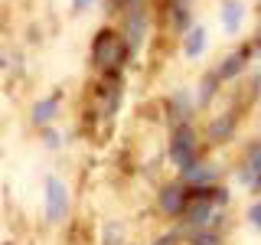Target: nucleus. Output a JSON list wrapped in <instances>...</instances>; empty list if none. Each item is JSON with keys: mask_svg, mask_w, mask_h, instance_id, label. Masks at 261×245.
Segmentation results:
<instances>
[{"mask_svg": "<svg viewBox=\"0 0 261 245\" xmlns=\"http://www.w3.org/2000/svg\"><path fill=\"white\" fill-rule=\"evenodd\" d=\"M101 245H124V226H121V223H105Z\"/></svg>", "mask_w": 261, "mask_h": 245, "instance_id": "17", "label": "nucleus"}, {"mask_svg": "<svg viewBox=\"0 0 261 245\" xmlns=\"http://www.w3.org/2000/svg\"><path fill=\"white\" fill-rule=\"evenodd\" d=\"M255 105H258V111H261V95H258V102H255Z\"/></svg>", "mask_w": 261, "mask_h": 245, "instance_id": "24", "label": "nucleus"}, {"mask_svg": "<svg viewBox=\"0 0 261 245\" xmlns=\"http://www.w3.org/2000/svg\"><path fill=\"white\" fill-rule=\"evenodd\" d=\"M245 16H248V7L242 0H222L219 4V23H222L225 36H239L245 27Z\"/></svg>", "mask_w": 261, "mask_h": 245, "instance_id": "12", "label": "nucleus"}, {"mask_svg": "<svg viewBox=\"0 0 261 245\" xmlns=\"http://www.w3.org/2000/svg\"><path fill=\"white\" fill-rule=\"evenodd\" d=\"M59 98L62 95H46V98H39V102H33V108H30L33 128H49L53 125L56 114H59Z\"/></svg>", "mask_w": 261, "mask_h": 245, "instance_id": "13", "label": "nucleus"}, {"mask_svg": "<svg viewBox=\"0 0 261 245\" xmlns=\"http://www.w3.org/2000/svg\"><path fill=\"white\" fill-rule=\"evenodd\" d=\"M147 30H150V13H147V7H130L124 10V39H127V49L130 56H137L147 43Z\"/></svg>", "mask_w": 261, "mask_h": 245, "instance_id": "8", "label": "nucleus"}, {"mask_svg": "<svg viewBox=\"0 0 261 245\" xmlns=\"http://www.w3.org/2000/svg\"><path fill=\"white\" fill-rule=\"evenodd\" d=\"M219 92H222V79L216 76V69H209L206 76L199 79V88H196V105H199V108H209V105L219 98Z\"/></svg>", "mask_w": 261, "mask_h": 245, "instance_id": "14", "label": "nucleus"}, {"mask_svg": "<svg viewBox=\"0 0 261 245\" xmlns=\"http://www.w3.org/2000/svg\"><path fill=\"white\" fill-rule=\"evenodd\" d=\"M4 69H7V53L0 49V72H4Z\"/></svg>", "mask_w": 261, "mask_h": 245, "instance_id": "23", "label": "nucleus"}, {"mask_svg": "<svg viewBox=\"0 0 261 245\" xmlns=\"http://www.w3.org/2000/svg\"><path fill=\"white\" fill-rule=\"evenodd\" d=\"M153 245H160V242H153Z\"/></svg>", "mask_w": 261, "mask_h": 245, "instance_id": "25", "label": "nucleus"}, {"mask_svg": "<svg viewBox=\"0 0 261 245\" xmlns=\"http://www.w3.org/2000/svg\"><path fill=\"white\" fill-rule=\"evenodd\" d=\"M251 49H255V62H261V30L251 36Z\"/></svg>", "mask_w": 261, "mask_h": 245, "instance_id": "22", "label": "nucleus"}, {"mask_svg": "<svg viewBox=\"0 0 261 245\" xmlns=\"http://www.w3.org/2000/svg\"><path fill=\"white\" fill-rule=\"evenodd\" d=\"M163 13H167L170 30H173L179 39L196 27V20H193V0H167V10H163Z\"/></svg>", "mask_w": 261, "mask_h": 245, "instance_id": "11", "label": "nucleus"}, {"mask_svg": "<svg viewBox=\"0 0 261 245\" xmlns=\"http://www.w3.org/2000/svg\"><path fill=\"white\" fill-rule=\"evenodd\" d=\"M186 245H225V235L222 229H186Z\"/></svg>", "mask_w": 261, "mask_h": 245, "instance_id": "16", "label": "nucleus"}, {"mask_svg": "<svg viewBox=\"0 0 261 245\" xmlns=\"http://www.w3.org/2000/svg\"><path fill=\"white\" fill-rule=\"evenodd\" d=\"M43 141H46V147H62V137L56 134V131H46V134H43Z\"/></svg>", "mask_w": 261, "mask_h": 245, "instance_id": "21", "label": "nucleus"}, {"mask_svg": "<svg viewBox=\"0 0 261 245\" xmlns=\"http://www.w3.org/2000/svg\"><path fill=\"white\" fill-rule=\"evenodd\" d=\"M179 180H183L190 190H196V186H216L219 180H222V167H219L216 160H206V157H202L199 163H193L190 170H183Z\"/></svg>", "mask_w": 261, "mask_h": 245, "instance_id": "10", "label": "nucleus"}, {"mask_svg": "<svg viewBox=\"0 0 261 245\" xmlns=\"http://www.w3.org/2000/svg\"><path fill=\"white\" fill-rule=\"evenodd\" d=\"M258 4H261V0H258Z\"/></svg>", "mask_w": 261, "mask_h": 245, "instance_id": "26", "label": "nucleus"}, {"mask_svg": "<svg viewBox=\"0 0 261 245\" xmlns=\"http://www.w3.org/2000/svg\"><path fill=\"white\" fill-rule=\"evenodd\" d=\"M144 4V0H111V7H114V10H130V7H141Z\"/></svg>", "mask_w": 261, "mask_h": 245, "instance_id": "19", "label": "nucleus"}, {"mask_svg": "<svg viewBox=\"0 0 261 245\" xmlns=\"http://www.w3.org/2000/svg\"><path fill=\"white\" fill-rule=\"evenodd\" d=\"M167 157H170V163L176 167V174H183V170H190L193 163L202 160V137H199V131L193 128V121H190V125L170 128Z\"/></svg>", "mask_w": 261, "mask_h": 245, "instance_id": "2", "label": "nucleus"}, {"mask_svg": "<svg viewBox=\"0 0 261 245\" xmlns=\"http://www.w3.org/2000/svg\"><path fill=\"white\" fill-rule=\"evenodd\" d=\"M251 62H255V49H251V39H248V43L235 46L232 53H225L212 69H216V76L222 79V85H228V82H239L245 72H248Z\"/></svg>", "mask_w": 261, "mask_h": 245, "instance_id": "6", "label": "nucleus"}, {"mask_svg": "<svg viewBox=\"0 0 261 245\" xmlns=\"http://www.w3.org/2000/svg\"><path fill=\"white\" fill-rule=\"evenodd\" d=\"M245 223L255 229V232H261V196H255V200L245 206Z\"/></svg>", "mask_w": 261, "mask_h": 245, "instance_id": "18", "label": "nucleus"}, {"mask_svg": "<svg viewBox=\"0 0 261 245\" xmlns=\"http://www.w3.org/2000/svg\"><path fill=\"white\" fill-rule=\"evenodd\" d=\"M235 180H239L242 190L261 196V137H255V141H248L242 147L239 167H235Z\"/></svg>", "mask_w": 261, "mask_h": 245, "instance_id": "3", "label": "nucleus"}, {"mask_svg": "<svg viewBox=\"0 0 261 245\" xmlns=\"http://www.w3.org/2000/svg\"><path fill=\"white\" fill-rule=\"evenodd\" d=\"M186 203H190V186H186L183 180H170V183H163L157 190V209L167 219H176V223H179Z\"/></svg>", "mask_w": 261, "mask_h": 245, "instance_id": "7", "label": "nucleus"}, {"mask_svg": "<svg viewBox=\"0 0 261 245\" xmlns=\"http://www.w3.org/2000/svg\"><path fill=\"white\" fill-rule=\"evenodd\" d=\"M239 128H242V111L239 108H225L219 114H212L206 121V141L212 147H225L239 137Z\"/></svg>", "mask_w": 261, "mask_h": 245, "instance_id": "5", "label": "nucleus"}, {"mask_svg": "<svg viewBox=\"0 0 261 245\" xmlns=\"http://www.w3.org/2000/svg\"><path fill=\"white\" fill-rule=\"evenodd\" d=\"M69 206H72L69 186H65L59 177H46V183H43V212H46V223H53V226L65 223Z\"/></svg>", "mask_w": 261, "mask_h": 245, "instance_id": "4", "label": "nucleus"}, {"mask_svg": "<svg viewBox=\"0 0 261 245\" xmlns=\"http://www.w3.org/2000/svg\"><path fill=\"white\" fill-rule=\"evenodd\" d=\"M206 46H209V30L202 27V23H196V27L183 36V56L186 59H199V56L206 53Z\"/></svg>", "mask_w": 261, "mask_h": 245, "instance_id": "15", "label": "nucleus"}, {"mask_svg": "<svg viewBox=\"0 0 261 245\" xmlns=\"http://www.w3.org/2000/svg\"><path fill=\"white\" fill-rule=\"evenodd\" d=\"M98 4V0H72V10H79V13H85V10H92V7Z\"/></svg>", "mask_w": 261, "mask_h": 245, "instance_id": "20", "label": "nucleus"}, {"mask_svg": "<svg viewBox=\"0 0 261 245\" xmlns=\"http://www.w3.org/2000/svg\"><path fill=\"white\" fill-rule=\"evenodd\" d=\"M127 59H130V49H127L124 33L108 30V27L95 33V43H92V62L98 65V69H105L108 76H118V72L127 65Z\"/></svg>", "mask_w": 261, "mask_h": 245, "instance_id": "1", "label": "nucleus"}, {"mask_svg": "<svg viewBox=\"0 0 261 245\" xmlns=\"http://www.w3.org/2000/svg\"><path fill=\"white\" fill-rule=\"evenodd\" d=\"M196 92H190V88H176L173 95L167 98V118H170V128L176 125H190L193 114H196Z\"/></svg>", "mask_w": 261, "mask_h": 245, "instance_id": "9", "label": "nucleus"}]
</instances>
